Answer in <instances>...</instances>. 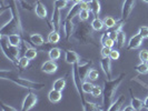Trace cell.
I'll list each match as a JSON object with an SVG mask.
<instances>
[{
  "mask_svg": "<svg viewBox=\"0 0 148 111\" xmlns=\"http://www.w3.org/2000/svg\"><path fill=\"white\" fill-rule=\"evenodd\" d=\"M125 77H126V74L123 72L115 79H107L104 81V88H103V104H104L103 109L104 110L109 109V107L112 104L116 90L118 89L119 84L123 82Z\"/></svg>",
  "mask_w": 148,
  "mask_h": 111,
  "instance_id": "obj_1",
  "label": "cell"
},
{
  "mask_svg": "<svg viewBox=\"0 0 148 111\" xmlns=\"http://www.w3.org/2000/svg\"><path fill=\"white\" fill-rule=\"evenodd\" d=\"M73 38L79 44H92L97 47L96 40L94 37V29L91 25L86 21H80V23L77 25L76 29L73 32Z\"/></svg>",
  "mask_w": 148,
  "mask_h": 111,
  "instance_id": "obj_2",
  "label": "cell"
},
{
  "mask_svg": "<svg viewBox=\"0 0 148 111\" xmlns=\"http://www.w3.org/2000/svg\"><path fill=\"white\" fill-rule=\"evenodd\" d=\"M0 76H1V79L14 82L15 84L21 87V88L30 89V90H41L45 87L44 83L34 82L31 80H28V79H25V78L20 77L19 74H16L15 71H11V70H1Z\"/></svg>",
  "mask_w": 148,
  "mask_h": 111,
  "instance_id": "obj_3",
  "label": "cell"
},
{
  "mask_svg": "<svg viewBox=\"0 0 148 111\" xmlns=\"http://www.w3.org/2000/svg\"><path fill=\"white\" fill-rule=\"evenodd\" d=\"M77 63H78V62H77ZM77 63L73 65V72H71V74H73V81H74L75 88H76L78 95H79L80 99H82V104H84L86 102V99H85V97H84V91H82V77H80V74H79L78 65H77Z\"/></svg>",
  "mask_w": 148,
  "mask_h": 111,
  "instance_id": "obj_4",
  "label": "cell"
},
{
  "mask_svg": "<svg viewBox=\"0 0 148 111\" xmlns=\"http://www.w3.org/2000/svg\"><path fill=\"white\" fill-rule=\"evenodd\" d=\"M38 102V98L37 96L34 93V92H29L27 93L25 99H23V102L21 106V110L22 111H28L30 109H32Z\"/></svg>",
  "mask_w": 148,
  "mask_h": 111,
  "instance_id": "obj_5",
  "label": "cell"
},
{
  "mask_svg": "<svg viewBox=\"0 0 148 111\" xmlns=\"http://www.w3.org/2000/svg\"><path fill=\"white\" fill-rule=\"evenodd\" d=\"M78 70H79V74H80V77H82V81L86 79L87 74L89 72V68L92 65V61L88 59H80L78 61Z\"/></svg>",
  "mask_w": 148,
  "mask_h": 111,
  "instance_id": "obj_6",
  "label": "cell"
},
{
  "mask_svg": "<svg viewBox=\"0 0 148 111\" xmlns=\"http://www.w3.org/2000/svg\"><path fill=\"white\" fill-rule=\"evenodd\" d=\"M135 6V0H125L123 3V8H121V20L126 21L127 19L129 18V16L132 14Z\"/></svg>",
  "mask_w": 148,
  "mask_h": 111,
  "instance_id": "obj_7",
  "label": "cell"
},
{
  "mask_svg": "<svg viewBox=\"0 0 148 111\" xmlns=\"http://www.w3.org/2000/svg\"><path fill=\"white\" fill-rule=\"evenodd\" d=\"M143 41H144V38L141 37L139 33L133 36V37L129 39V41H128V44H127V47H126L127 51L138 49L141 46V44H143Z\"/></svg>",
  "mask_w": 148,
  "mask_h": 111,
  "instance_id": "obj_8",
  "label": "cell"
},
{
  "mask_svg": "<svg viewBox=\"0 0 148 111\" xmlns=\"http://www.w3.org/2000/svg\"><path fill=\"white\" fill-rule=\"evenodd\" d=\"M60 25H61V14H60V9L57 7H53L51 16V29H55L59 31Z\"/></svg>",
  "mask_w": 148,
  "mask_h": 111,
  "instance_id": "obj_9",
  "label": "cell"
},
{
  "mask_svg": "<svg viewBox=\"0 0 148 111\" xmlns=\"http://www.w3.org/2000/svg\"><path fill=\"white\" fill-rule=\"evenodd\" d=\"M100 67H101L104 74L107 76V79H112V76H111V59L109 57H103L101 58Z\"/></svg>",
  "mask_w": 148,
  "mask_h": 111,
  "instance_id": "obj_10",
  "label": "cell"
},
{
  "mask_svg": "<svg viewBox=\"0 0 148 111\" xmlns=\"http://www.w3.org/2000/svg\"><path fill=\"white\" fill-rule=\"evenodd\" d=\"M57 69H58V65L51 59L45 61L44 63H42V66H41V71L48 74H55L57 71Z\"/></svg>",
  "mask_w": 148,
  "mask_h": 111,
  "instance_id": "obj_11",
  "label": "cell"
},
{
  "mask_svg": "<svg viewBox=\"0 0 148 111\" xmlns=\"http://www.w3.org/2000/svg\"><path fill=\"white\" fill-rule=\"evenodd\" d=\"M35 14L40 19H47V9H46V6H45L40 0H36V3H35Z\"/></svg>",
  "mask_w": 148,
  "mask_h": 111,
  "instance_id": "obj_12",
  "label": "cell"
},
{
  "mask_svg": "<svg viewBox=\"0 0 148 111\" xmlns=\"http://www.w3.org/2000/svg\"><path fill=\"white\" fill-rule=\"evenodd\" d=\"M65 60H66L67 63L69 65H75L77 63L79 60H80V57L78 56V53L74 50H67L66 53H65Z\"/></svg>",
  "mask_w": 148,
  "mask_h": 111,
  "instance_id": "obj_13",
  "label": "cell"
},
{
  "mask_svg": "<svg viewBox=\"0 0 148 111\" xmlns=\"http://www.w3.org/2000/svg\"><path fill=\"white\" fill-rule=\"evenodd\" d=\"M62 98V91L60 90H57V89L52 88L49 92H48V99L51 104H57L59 102Z\"/></svg>",
  "mask_w": 148,
  "mask_h": 111,
  "instance_id": "obj_14",
  "label": "cell"
},
{
  "mask_svg": "<svg viewBox=\"0 0 148 111\" xmlns=\"http://www.w3.org/2000/svg\"><path fill=\"white\" fill-rule=\"evenodd\" d=\"M125 100H126V98L125 96H119L118 99L115 101V102H112L111 106L109 107V109L108 111H119V110H123V106L125 104Z\"/></svg>",
  "mask_w": 148,
  "mask_h": 111,
  "instance_id": "obj_15",
  "label": "cell"
},
{
  "mask_svg": "<svg viewBox=\"0 0 148 111\" xmlns=\"http://www.w3.org/2000/svg\"><path fill=\"white\" fill-rule=\"evenodd\" d=\"M7 41L9 44L11 46H16V47H19L22 44V36L19 33H12V35H9L7 36Z\"/></svg>",
  "mask_w": 148,
  "mask_h": 111,
  "instance_id": "obj_16",
  "label": "cell"
},
{
  "mask_svg": "<svg viewBox=\"0 0 148 111\" xmlns=\"http://www.w3.org/2000/svg\"><path fill=\"white\" fill-rule=\"evenodd\" d=\"M29 40L35 47H41L45 44V39L40 33H31L29 36Z\"/></svg>",
  "mask_w": 148,
  "mask_h": 111,
  "instance_id": "obj_17",
  "label": "cell"
},
{
  "mask_svg": "<svg viewBox=\"0 0 148 111\" xmlns=\"http://www.w3.org/2000/svg\"><path fill=\"white\" fill-rule=\"evenodd\" d=\"M129 92H130V96H132V104H130L134 107V109H135L136 111L143 110L144 107H145V104H144V102H143V100H140V99H138L137 97L134 96L132 89H129Z\"/></svg>",
  "mask_w": 148,
  "mask_h": 111,
  "instance_id": "obj_18",
  "label": "cell"
},
{
  "mask_svg": "<svg viewBox=\"0 0 148 111\" xmlns=\"http://www.w3.org/2000/svg\"><path fill=\"white\" fill-rule=\"evenodd\" d=\"M62 25H64V30H65V33H66V40H69V38L71 37V35L74 32L73 20H64Z\"/></svg>",
  "mask_w": 148,
  "mask_h": 111,
  "instance_id": "obj_19",
  "label": "cell"
},
{
  "mask_svg": "<svg viewBox=\"0 0 148 111\" xmlns=\"http://www.w3.org/2000/svg\"><path fill=\"white\" fill-rule=\"evenodd\" d=\"M79 11H80V7H79V3H74L73 7L70 8L69 12L67 14L65 20H73L76 16L79 15Z\"/></svg>",
  "mask_w": 148,
  "mask_h": 111,
  "instance_id": "obj_20",
  "label": "cell"
},
{
  "mask_svg": "<svg viewBox=\"0 0 148 111\" xmlns=\"http://www.w3.org/2000/svg\"><path fill=\"white\" fill-rule=\"evenodd\" d=\"M47 40H48V42H49V44H58V42L60 41L59 31L52 29L51 31H50V33L48 35V38H47Z\"/></svg>",
  "mask_w": 148,
  "mask_h": 111,
  "instance_id": "obj_21",
  "label": "cell"
},
{
  "mask_svg": "<svg viewBox=\"0 0 148 111\" xmlns=\"http://www.w3.org/2000/svg\"><path fill=\"white\" fill-rule=\"evenodd\" d=\"M125 42H126V35L123 30H119L117 33V39H116V44H117V48L121 49L125 47Z\"/></svg>",
  "mask_w": 148,
  "mask_h": 111,
  "instance_id": "obj_22",
  "label": "cell"
},
{
  "mask_svg": "<svg viewBox=\"0 0 148 111\" xmlns=\"http://www.w3.org/2000/svg\"><path fill=\"white\" fill-rule=\"evenodd\" d=\"M48 56H49V59L53 60H58L61 56V49L60 48H57V47H52L51 49L48 51Z\"/></svg>",
  "mask_w": 148,
  "mask_h": 111,
  "instance_id": "obj_23",
  "label": "cell"
},
{
  "mask_svg": "<svg viewBox=\"0 0 148 111\" xmlns=\"http://www.w3.org/2000/svg\"><path fill=\"white\" fill-rule=\"evenodd\" d=\"M90 3V10L94 12L95 17H98L100 14V3L98 0H89Z\"/></svg>",
  "mask_w": 148,
  "mask_h": 111,
  "instance_id": "obj_24",
  "label": "cell"
},
{
  "mask_svg": "<svg viewBox=\"0 0 148 111\" xmlns=\"http://www.w3.org/2000/svg\"><path fill=\"white\" fill-rule=\"evenodd\" d=\"M38 50L37 48H32V47H27L26 48V50H25V54L23 56H26L28 59L30 60H32V59H35L36 57H37V54H38Z\"/></svg>",
  "mask_w": 148,
  "mask_h": 111,
  "instance_id": "obj_25",
  "label": "cell"
},
{
  "mask_svg": "<svg viewBox=\"0 0 148 111\" xmlns=\"http://www.w3.org/2000/svg\"><path fill=\"white\" fill-rule=\"evenodd\" d=\"M90 25H91L92 29L95 30V31H100V30H103V28L105 27L104 21H103L101 19H99L98 17H95Z\"/></svg>",
  "mask_w": 148,
  "mask_h": 111,
  "instance_id": "obj_26",
  "label": "cell"
},
{
  "mask_svg": "<svg viewBox=\"0 0 148 111\" xmlns=\"http://www.w3.org/2000/svg\"><path fill=\"white\" fill-rule=\"evenodd\" d=\"M66 83H67L66 78H58L57 80L53 81V83H52V88L62 91V90L65 89V87H66Z\"/></svg>",
  "mask_w": 148,
  "mask_h": 111,
  "instance_id": "obj_27",
  "label": "cell"
},
{
  "mask_svg": "<svg viewBox=\"0 0 148 111\" xmlns=\"http://www.w3.org/2000/svg\"><path fill=\"white\" fill-rule=\"evenodd\" d=\"M82 109L85 111H98V110H104L101 107H99L98 104H91V102H88L86 101L85 104H82Z\"/></svg>",
  "mask_w": 148,
  "mask_h": 111,
  "instance_id": "obj_28",
  "label": "cell"
},
{
  "mask_svg": "<svg viewBox=\"0 0 148 111\" xmlns=\"http://www.w3.org/2000/svg\"><path fill=\"white\" fill-rule=\"evenodd\" d=\"M29 61L30 59H28L26 56H22L18 59V63H17V67L20 69V70H25L27 67L29 66Z\"/></svg>",
  "mask_w": 148,
  "mask_h": 111,
  "instance_id": "obj_29",
  "label": "cell"
},
{
  "mask_svg": "<svg viewBox=\"0 0 148 111\" xmlns=\"http://www.w3.org/2000/svg\"><path fill=\"white\" fill-rule=\"evenodd\" d=\"M135 70L140 74H148V62H140L139 65L135 67Z\"/></svg>",
  "mask_w": 148,
  "mask_h": 111,
  "instance_id": "obj_30",
  "label": "cell"
},
{
  "mask_svg": "<svg viewBox=\"0 0 148 111\" xmlns=\"http://www.w3.org/2000/svg\"><path fill=\"white\" fill-rule=\"evenodd\" d=\"M94 88V84L91 83V80L90 81H82V89L84 91V93H91V90Z\"/></svg>",
  "mask_w": 148,
  "mask_h": 111,
  "instance_id": "obj_31",
  "label": "cell"
},
{
  "mask_svg": "<svg viewBox=\"0 0 148 111\" xmlns=\"http://www.w3.org/2000/svg\"><path fill=\"white\" fill-rule=\"evenodd\" d=\"M104 25H105V27L107 28V29H109V28H112L115 25H116V20L112 18V17H105L104 18Z\"/></svg>",
  "mask_w": 148,
  "mask_h": 111,
  "instance_id": "obj_32",
  "label": "cell"
},
{
  "mask_svg": "<svg viewBox=\"0 0 148 111\" xmlns=\"http://www.w3.org/2000/svg\"><path fill=\"white\" fill-rule=\"evenodd\" d=\"M91 96L94 98H99V97L103 96V88L99 87V86H94V88L91 90Z\"/></svg>",
  "mask_w": 148,
  "mask_h": 111,
  "instance_id": "obj_33",
  "label": "cell"
},
{
  "mask_svg": "<svg viewBox=\"0 0 148 111\" xmlns=\"http://www.w3.org/2000/svg\"><path fill=\"white\" fill-rule=\"evenodd\" d=\"M87 78H89V80H91V81L97 80V79L99 78V72H98V70H96V69H90L88 74H87Z\"/></svg>",
  "mask_w": 148,
  "mask_h": 111,
  "instance_id": "obj_34",
  "label": "cell"
},
{
  "mask_svg": "<svg viewBox=\"0 0 148 111\" xmlns=\"http://www.w3.org/2000/svg\"><path fill=\"white\" fill-rule=\"evenodd\" d=\"M67 5H68V1L67 0H55V2H53V7H57L60 10L64 9V8H66Z\"/></svg>",
  "mask_w": 148,
  "mask_h": 111,
  "instance_id": "obj_35",
  "label": "cell"
},
{
  "mask_svg": "<svg viewBox=\"0 0 148 111\" xmlns=\"http://www.w3.org/2000/svg\"><path fill=\"white\" fill-rule=\"evenodd\" d=\"M78 17L80 21H87V19L89 18V10H80Z\"/></svg>",
  "mask_w": 148,
  "mask_h": 111,
  "instance_id": "obj_36",
  "label": "cell"
},
{
  "mask_svg": "<svg viewBox=\"0 0 148 111\" xmlns=\"http://www.w3.org/2000/svg\"><path fill=\"white\" fill-rule=\"evenodd\" d=\"M138 33H139L144 39H148V27L147 26H143V27H140V28H139V31H138Z\"/></svg>",
  "mask_w": 148,
  "mask_h": 111,
  "instance_id": "obj_37",
  "label": "cell"
},
{
  "mask_svg": "<svg viewBox=\"0 0 148 111\" xmlns=\"http://www.w3.org/2000/svg\"><path fill=\"white\" fill-rule=\"evenodd\" d=\"M139 60L141 62H148V50H141L139 52Z\"/></svg>",
  "mask_w": 148,
  "mask_h": 111,
  "instance_id": "obj_38",
  "label": "cell"
},
{
  "mask_svg": "<svg viewBox=\"0 0 148 111\" xmlns=\"http://www.w3.org/2000/svg\"><path fill=\"white\" fill-rule=\"evenodd\" d=\"M119 57H120V54H119V50H115V49H111L110 51V54H109V58L111 60H118Z\"/></svg>",
  "mask_w": 148,
  "mask_h": 111,
  "instance_id": "obj_39",
  "label": "cell"
},
{
  "mask_svg": "<svg viewBox=\"0 0 148 111\" xmlns=\"http://www.w3.org/2000/svg\"><path fill=\"white\" fill-rule=\"evenodd\" d=\"M111 49H112V48H110V47L103 46V48H101V57H109Z\"/></svg>",
  "mask_w": 148,
  "mask_h": 111,
  "instance_id": "obj_40",
  "label": "cell"
},
{
  "mask_svg": "<svg viewBox=\"0 0 148 111\" xmlns=\"http://www.w3.org/2000/svg\"><path fill=\"white\" fill-rule=\"evenodd\" d=\"M79 7H80V10H90V3L89 1H82L79 2Z\"/></svg>",
  "mask_w": 148,
  "mask_h": 111,
  "instance_id": "obj_41",
  "label": "cell"
},
{
  "mask_svg": "<svg viewBox=\"0 0 148 111\" xmlns=\"http://www.w3.org/2000/svg\"><path fill=\"white\" fill-rule=\"evenodd\" d=\"M0 106H1V109L3 111H16L17 109L14 108V107H10V106H7L6 104H3L2 101L0 102Z\"/></svg>",
  "mask_w": 148,
  "mask_h": 111,
  "instance_id": "obj_42",
  "label": "cell"
},
{
  "mask_svg": "<svg viewBox=\"0 0 148 111\" xmlns=\"http://www.w3.org/2000/svg\"><path fill=\"white\" fill-rule=\"evenodd\" d=\"M116 44V42H115V41H114L112 39H110V38H108V39L106 40V42L104 44V46H106V47H110V48H112V47H114V44Z\"/></svg>",
  "mask_w": 148,
  "mask_h": 111,
  "instance_id": "obj_43",
  "label": "cell"
},
{
  "mask_svg": "<svg viewBox=\"0 0 148 111\" xmlns=\"http://www.w3.org/2000/svg\"><path fill=\"white\" fill-rule=\"evenodd\" d=\"M17 1H18V2H20V3L22 5V7L25 8V9H28V10H30V9H31L30 5L27 2V1H26V0H17Z\"/></svg>",
  "mask_w": 148,
  "mask_h": 111,
  "instance_id": "obj_44",
  "label": "cell"
},
{
  "mask_svg": "<svg viewBox=\"0 0 148 111\" xmlns=\"http://www.w3.org/2000/svg\"><path fill=\"white\" fill-rule=\"evenodd\" d=\"M123 110L124 111H133V110H135L134 109V107L130 104V106H128V107H125V108H123Z\"/></svg>",
  "mask_w": 148,
  "mask_h": 111,
  "instance_id": "obj_45",
  "label": "cell"
},
{
  "mask_svg": "<svg viewBox=\"0 0 148 111\" xmlns=\"http://www.w3.org/2000/svg\"><path fill=\"white\" fill-rule=\"evenodd\" d=\"M144 104H145V107H144V109H147L148 110V97L145 99V101H144Z\"/></svg>",
  "mask_w": 148,
  "mask_h": 111,
  "instance_id": "obj_46",
  "label": "cell"
},
{
  "mask_svg": "<svg viewBox=\"0 0 148 111\" xmlns=\"http://www.w3.org/2000/svg\"><path fill=\"white\" fill-rule=\"evenodd\" d=\"M73 1H74V3H79V2H82L84 0H73Z\"/></svg>",
  "mask_w": 148,
  "mask_h": 111,
  "instance_id": "obj_47",
  "label": "cell"
},
{
  "mask_svg": "<svg viewBox=\"0 0 148 111\" xmlns=\"http://www.w3.org/2000/svg\"><path fill=\"white\" fill-rule=\"evenodd\" d=\"M143 1H145V2H147L148 3V0H143Z\"/></svg>",
  "mask_w": 148,
  "mask_h": 111,
  "instance_id": "obj_48",
  "label": "cell"
},
{
  "mask_svg": "<svg viewBox=\"0 0 148 111\" xmlns=\"http://www.w3.org/2000/svg\"><path fill=\"white\" fill-rule=\"evenodd\" d=\"M67 1H70V0H67Z\"/></svg>",
  "mask_w": 148,
  "mask_h": 111,
  "instance_id": "obj_49",
  "label": "cell"
}]
</instances>
